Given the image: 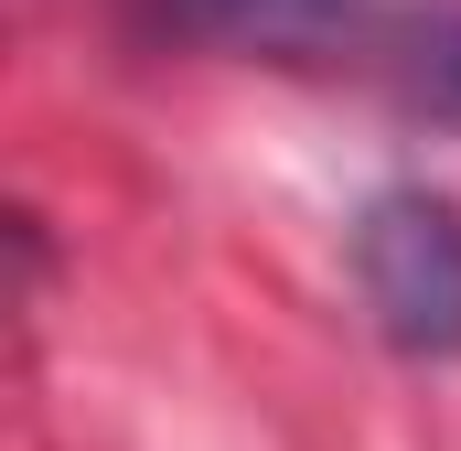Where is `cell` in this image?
<instances>
[{
  "label": "cell",
  "mask_w": 461,
  "mask_h": 451,
  "mask_svg": "<svg viewBox=\"0 0 461 451\" xmlns=\"http://www.w3.org/2000/svg\"><path fill=\"white\" fill-rule=\"evenodd\" d=\"M354 280L397 354H461V216L440 194H375L354 226Z\"/></svg>",
  "instance_id": "cell-1"
},
{
  "label": "cell",
  "mask_w": 461,
  "mask_h": 451,
  "mask_svg": "<svg viewBox=\"0 0 461 451\" xmlns=\"http://www.w3.org/2000/svg\"><path fill=\"white\" fill-rule=\"evenodd\" d=\"M375 0H140L150 32L215 43V54H268V65H322L365 32Z\"/></svg>",
  "instance_id": "cell-2"
},
{
  "label": "cell",
  "mask_w": 461,
  "mask_h": 451,
  "mask_svg": "<svg viewBox=\"0 0 461 451\" xmlns=\"http://www.w3.org/2000/svg\"><path fill=\"white\" fill-rule=\"evenodd\" d=\"M451 97H461V22H451Z\"/></svg>",
  "instance_id": "cell-3"
}]
</instances>
